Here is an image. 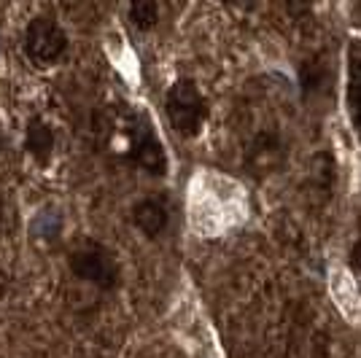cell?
Returning a JSON list of instances; mask_svg holds the SVG:
<instances>
[{
	"instance_id": "cell-5",
	"label": "cell",
	"mask_w": 361,
	"mask_h": 358,
	"mask_svg": "<svg viewBox=\"0 0 361 358\" xmlns=\"http://www.w3.org/2000/svg\"><path fill=\"white\" fill-rule=\"evenodd\" d=\"M133 224L146 237H159L167 229V224H170V210H167V205L162 199L146 197V199L135 202V208H133Z\"/></svg>"
},
{
	"instance_id": "cell-3",
	"label": "cell",
	"mask_w": 361,
	"mask_h": 358,
	"mask_svg": "<svg viewBox=\"0 0 361 358\" xmlns=\"http://www.w3.org/2000/svg\"><path fill=\"white\" fill-rule=\"evenodd\" d=\"M68 267L78 280L94 285L100 291H114L121 280L116 256L97 240H87L78 248H73L68 256Z\"/></svg>"
},
{
	"instance_id": "cell-9",
	"label": "cell",
	"mask_w": 361,
	"mask_h": 358,
	"mask_svg": "<svg viewBox=\"0 0 361 358\" xmlns=\"http://www.w3.org/2000/svg\"><path fill=\"white\" fill-rule=\"evenodd\" d=\"M329 65L324 60H310L305 62L300 68V84H302V92H305V97H316L321 92H326L329 87Z\"/></svg>"
},
{
	"instance_id": "cell-6",
	"label": "cell",
	"mask_w": 361,
	"mask_h": 358,
	"mask_svg": "<svg viewBox=\"0 0 361 358\" xmlns=\"http://www.w3.org/2000/svg\"><path fill=\"white\" fill-rule=\"evenodd\" d=\"M25 149L30 151V156L38 164H49L51 151H54V132L41 116H32L27 121V132H25Z\"/></svg>"
},
{
	"instance_id": "cell-4",
	"label": "cell",
	"mask_w": 361,
	"mask_h": 358,
	"mask_svg": "<svg viewBox=\"0 0 361 358\" xmlns=\"http://www.w3.org/2000/svg\"><path fill=\"white\" fill-rule=\"evenodd\" d=\"M68 49V35L49 16H35L25 30V54L38 68H49L60 60Z\"/></svg>"
},
{
	"instance_id": "cell-7",
	"label": "cell",
	"mask_w": 361,
	"mask_h": 358,
	"mask_svg": "<svg viewBox=\"0 0 361 358\" xmlns=\"http://www.w3.org/2000/svg\"><path fill=\"white\" fill-rule=\"evenodd\" d=\"M348 111L361 140V49L350 51L348 60Z\"/></svg>"
},
{
	"instance_id": "cell-2",
	"label": "cell",
	"mask_w": 361,
	"mask_h": 358,
	"mask_svg": "<svg viewBox=\"0 0 361 358\" xmlns=\"http://www.w3.org/2000/svg\"><path fill=\"white\" fill-rule=\"evenodd\" d=\"M167 119L180 137H197L208 121V100L197 90L195 81L180 78L176 81L165 97Z\"/></svg>"
},
{
	"instance_id": "cell-8",
	"label": "cell",
	"mask_w": 361,
	"mask_h": 358,
	"mask_svg": "<svg viewBox=\"0 0 361 358\" xmlns=\"http://www.w3.org/2000/svg\"><path fill=\"white\" fill-rule=\"evenodd\" d=\"M283 151H281V137L275 132H262L256 135L254 146H251V164L259 170H272L275 164L281 162Z\"/></svg>"
},
{
	"instance_id": "cell-10",
	"label": "cell",
	"mask_w": 361,
	"mask_h": 358,
	"mask_svg": "<svg viewBox=\"0 0 361 358\" xmlns=\"http://www.w3.org/2000/svg\"><path fill=\"white\" fill-rule=\"evenodd\" d=\"M130 22H133V27L140 32L151 30V27L159 22V6L151 3V0H137V3L130 6Z\"/></svg>"
},
{
	"instance_id": "cell-1",
	"label": "cell",
	"mask_w": 361,
	"mask_h": 358,
	"mask_svg": "<svg viewBox=\"0 0 361 358\" xmlns=\"http://www.w3.org/2000/svg\"><path fill=\"white\" fill-rule=\"evenodd\" d=\"M97 132L106 137V146L119 151L130 164L140 167L149 175H165L167 154L162 140L157 137L151 121L133 108H108Z\"/></svg>"
}]
</instances>
